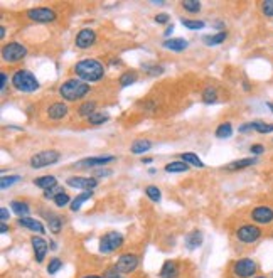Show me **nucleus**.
<instances>
[{
	"label": "nucleus",
	"mask_w": 273,
	"mask_h": 278,
	"mask_svg": "<svg viewBox=\"0 0 273 278\" xmlns=\"http://www.w3.org/2000/svg\"><path fill=\"white\" fill-rule=\"evenodd\" d=\"M112 160H115L113 155H106V157H89V159H84L78 162V167H98V165H106Z\"/></svg>",
	"instance_id": "nucleus-16"
},
{
	"label": "nucleus",
	"mask_w": 273,
	"mask_h": 278,
	"mask_svg": "<svg viewBox=\"0 0 273 278\" xmlns=\"http://www.w3.org/2000/svg\"><path fill=\"white\" fill-rule=\"evenodd\" d=\"M59 157H61V155H59V152H56V150L39 152L31 159V167H32V169H42V167L53 165V164H56V162L59 160Z\"/></svg>",
	"instance_id": "nucleus-8"
},
{
	"label": "nucleus",
	"mask_w": 273,
	"mask_h": 278,
	"mask_svg": "<svg viewBox=\"0 0 273 278\" xmlns=\"http://www.w3.org/2000/svg\"><path fill=\"white\" fill-rule=\"evenodd\" d=\"M19 224L24 226V228H27L29 231H34V233H39V234L44 233V226H42V222L37 219H32V217H19Z\"/></svg>",
	"instance_id": "nucleus-17"
},
{
	"label": "nucleus",
	"mask_w": 273,
	"mask_h": 278,
	"mask_svg": "<svg viewBox=\"0 0 273 278\" xmlns=\"http://www.w3.org/2000/svg\"><path fill=\"white\" fill-rule=\"evenodd\" d=\"M251 219L258 224H270L273 221V209L268 206H257L251 211Z\"/></svg>",
	"instance_id": "nucleus-11"
},
{
	"label": "nucleus",
	"mask_w": 273,
	"mask_h": 278,
	"mask_svg": "<svg viewBox=\"0 0 273 278\" xmlns=\"http://www.w3.org/2000/svg\"><path fill=\"white\" fill-rule=\"evenodd\" d=\"M262 12L265 17H273V0H265V2H262Z\"/></svg>",
	"instance_id": "nucleus-43"
},
{
	"label": "nucleus",
	"mask_w": 273,
	"mask_h": 278,
	"mask_svg": "<svg viewBox=\"0 0 273 278\" xmlns=\"http://www.w3.org/2000/svg\"><path fill=\"white\" fill-rule=\"evenodd\" d=\"M0 37H2V39L5 37V29H3V27H0Z\"/></svg>",
	"instance_id": "nucleus-52"
},
{
	"label": "nucleus",
	"mask_w": 273,
	"mask_h": 278,
	"mask_svg": "<svg viewBox=\"0 0 273 278\" xmlns=\"http://www.w3.org/2000/svg\"><path fill=\"white\" fill-rule=\"evenodd\" d=\"M150 148H152V142H150V140L140 139V140H135V142L132 143L130 150H132V153H143V152L150 150Z\"/></svg>",
	"instance_id": "nucleus-24"
},
{
	"label": "nucleus",
	"mask_w": 273,
	"mask_h": 278,
	"mask_svg": "<svg viewBox=\"0 0 273 278\" xmlns=\"http://www.w3.org/2000/svg\"><path fill=\"white\" fill-rule=\"evenodd\" d=\"M76 76H79L81 79H84V83H96L103 78L105 68L103 64L96 59H83V61L76 63L74 66Z\"/></svg>",
	"instance_id": "nucleus-1"
},
{
	"label": "nucleus",
	"mask_w": 273,
	"mask_h": 278,
	"mask_svg": "<svg viewBox=\"0 0 273 278\" xmlns=\"http://www.w3.org/2000/svg\"><path fill=\"white\" fill-rule=\"evenodd\" d=\"M20 179H22L20 175H8V177L3 175V177L0 179V187H2V189H8V187L14 186L15 182H19Z\"/></svg>",
	"instance_id": "nucleus-35"
},
{
	"label": "nucleus",
	"mask_w": 273,
	"mask_h": 278,
	"mask_svg": "<svg viewBox=\"0 0 273 278\" xmlns=\"http://www.w3.org/2000/svg\"><path fill=\"white\" fill-rule=\"evenodd\" d=\"M12 84H14L17 91H22V93H32L36 89H39V81L27 70L15 71L14 76H12Z\"/></svg>",
	"instance_id": "nucleus-3"
},
{
	"label": "nucleus",
	"mask_w": 273,
	"mask_h": 278,
	"mask_svg": "<svg viewBox=\"0 0 273 278\" xmlns=\"http://www.w3.org/2000/svg\"><path fill=\"white\" fill-rule=\"evenodd\" d=\"M142 162H145V164H150V162H152V159H148V157H147V159H143Z\"/></svg>",
	"instance_id": "nucleus-55"
},
{
	"label": "nucleus",
	"mask_w": 273,
	"mask_h": 278,
	"mask_svg": "<svg viewBox=\"0 0 273 278\" xmlns=\"http://www.w3.org/2000/svg\"><path fill=\"white\" fill-rule=\"evenodd\" d=\"M136 81V74L134 71H127V72H123V74L120 76V86H130V84H134Z\"/></svg>",
	"instance_id": "nucleus-32"
},
{
	"label": "nucleus",
	"mask_w": 273,
	"mask_h": 278,
	"mask_svg": "<svg viewBox=\"0 0 273 278\" xmlns=\"http://www.w3.org/2000/svg\"><path fill=\"white\" fill-rule=\"evenodd\" d=\"M253 278H268V277H253Z\"/></svg>",
	"instance_id": "nucleus-56"
},
{
	"label": "nucleus",
	"mask_w": 273,
	"mask_h": 278,
	"mask_svg": "<svg viewBox=\"0 0 273 278\" xmlns=\"http://www.w3.org/2000/svg\"><path fill=\"white\" fill-rule=\"evenodd\" d=\"M201 245H203V234L196 229L191 231L186 238V246L189 248V250H196V248H199Z\"/></svg>",
	"instance_id": "nucleus-19"
},
{
	"label": "nucleus",
	"mask_w": 273,
	"mask_h": 278,
	"mask_svg": "<svg viewBox=\"0 0 273 278\" xmlns=\"http://www.w3.org/2000/svg\"><path fill=\"white\" fill-rule=\"evenodd\" d=\"M258 270V265L251 258H241L233 265V273L238 278H253Z\"/></svg>",
	"instance_id": "nucleus-4"
},
{
	"label": "nucleus",
	"mask_w": 273,
	"mask_h": 278,
	"mask_svg": "<svg viewBox=\"0 0 273 278\" xmlns=\"http://www.w3.org/2000/svg\"><path fill=\"white\" fill-rule=\"evenodd\" d=\"M267 106H268V108H270V111H272V113H273V101H270V103H268Z\"/></svg>",
	"instance_id": "nucleus-54"
},
{
	"label": "nucleus",
	"mask_w": 273,
	"mask_h": 278,
	"mask_svg": "<svg viewBox=\"0 0 273 278\" xmlns=\"http://www.w3.org/2000/svg\"><path fill=\"white\" fill-rule=\"evenodd\" d=\"M8 216H10V214H8V209L7 208L0 209V217H2V222H5L8 219Z\"/></svg>",
	"instance_id": "nucleus-47"
},
{
	"label": "nucleus",
	"mask_w": 273,
	"mask_h": 278,
	"mask_svg": "<svg viewBox=\"0 0 273 278\" xmlns=\"http://www.w3.org/2000/svg\"><path fill=\"white\" fill-rule=\"evenodd\" d=\"M27 17L34 22H53L56 20V12L53 8L48 7H39V8H32V10L27 12Z\"/></svg>",
	"instance_id": "nucleus-9"
},
{
	"label": "nucleus",
	"mask_w": 273,
	"mask_h": 278,
	"mask_svg": "<svg viewBox=\"0 0 273 278\" xmlns=\"http://www.w3.org/2000/svg\"><path fill=\"white\" fill-rule=\"evenodd\" d=\"M143 68H145V70H147V72H148V74H150V76L160 74V72L164 71V70H162V68H150V66H148V64H145Z\"/></svg>",
	"instance_id": "nucleus-45"
},
{
	"label": "nucleus",
	"mask_w": 273,
	"mask_h": 278,
	"mask_svg": "<svg viewBox=\"0 0 273 278\" xmlns=\"http://www.w3.org/2000/svg\"><path fill=\"white\" fill-rule=\"evenodd\" d=\"M68 115V106L63 101H58V103H53L48 108V117L51 120H61Z\"/></svg>",
	"instance_id": "nucleus-15"
},
{
	"label": "nucleus",
	"mask_w": 273,
	"mask_h": 278,
	"mask_svg": "<svg viewBox=\"0 0 273 278\" xmlns=\"http://www.w3.org/2000/svg\"><path fill=\"white\" fill-rule=\"evenodd\" d=\"M155 22L157 24H167L169 22V15L167 14H159L155 17Z\"/></svg>",
	"instance_id": "nucleus-46"
},
{
	"label": "nucleus",
	"mask_w": 273,
	"mask_h": 278,
	"mask_svg": "<svg viewBox=\"0 0 273 278\" xmlns=\"http://www.w3.org/2000/svg\"><path fill=\"white\" fill-rule=\"evenodd\" d=\"M257 159H240V160H234L231 162V164H228L226 165V170H240V169H246V167H251V165H255L257 164Z\"/></svg>",
	"instance_id": "nucleus-20"
},
{
	"label": "nucleus",
	"mask_w": 273,
	"mask_h": 278,
	"mask_svg": "<svg viewBox=\"0 0 273 278\" xmlns=\"http://www.w3.org/2000/svg\"><path fill=\"white\" fill-rule=\"evenodd\" d=\"M10 208H12V211H14V214H17L19 217H27L29 214V206L25 203H20V201H14V203L10 204Z\"/></svg>",
	"instance_id": "nucleus-28"
},
{
	"label": "nucleus",
	"mask_w": 273,
	"mask_h": 278,
	"mask_svg": "<svg viewBox=\"0 0 273 278\" xmlns=\"http://www.w3.org/2000/svg\"><path fill=\"white\" fill-rule=\"evenodd\" d=\"M172 31H174V27H172V24H170L169 27L165 29V36H170V34H172Z\"/></svg>",
	"instance_id": "nucleus-50"
},
{
	"label": "nucleus",
	"mask_w": 273,
	"mask_h": 278,
	"mask_svg": "<svg viewBox=\"0 0 273 278\" xmlns=\"http://www.w3.org/2000/svg\"><path fill=\"white\" fill-rule=\"evenodd\" d=\"M83 278H103V277H98V275H86V277H83Z\"/></svg>",
	"instance_id": "nucleus-53"
},
{
	"label": "nucleus",
	"mask_w": 273,
	"mask_h": 278,
	"mask_svg": "<svg viewBox=\"0 0 273 278\" xmlns=\"http://www.w3.org/2000/svg\"><path fill=\"white\" fill-rule=\"evenodd\" d=\"M250 152L255 153V155H262V153L265 152V147H263L262 143H255V145H251V147H250Z\"/></svg>",
	"instance_id": "nucleus-44"
},
{
	"label": "nucleus",
	"mask_w": 273,
	"mask_h": 278,
	"mask_svg": "<svg viewBox=\"0 0 273 278\" xmlns=\"http://www.w3.org/2000/svg\"><path fill=\"white\" fill-rule=\"evenodd\" d=\"M74 42L79 49H88L89 46H93L96 42V34L95 31H91V29H83V31L78 32Z\"/></svg>",
	"instance_id": "nucleus-13"
},
{
	"label": "nucleus",
	"mask_w": 273,
	"mask_h": 278,
	"mask_svg": "<svg viewBox=\"0 0 273 278\" xmlns=\"http://www.w3.org/2000/svg\"><path fill=\"white\" fill-rule=\"evenodd\" d=\"M93 196V192L91 191H86V192H81L79 196H76L74 199L71 201V204H69V208H71V211H79V208L83 206L86 201H89V198Z\"/></svg>",
	"instance_id": "nucleus-22"
},
{
	"label": "nucleus",
	"mask_w": 273,
	"mask_h": 278,
	"mask_svg": "<svg viewBox=\"0 0 273 278\" xmlns=\"http://www.w3.org/2000/svg\"><path fill=\"white\" fill-rule=\"evenodd\" d=\"M177 273H179V268H177L176 262H165L160 270V277L162 278H176Z\"/></svg>",
	"instance_id": "nucleus-21"
},
{
	"label": "nucleus",
	"mask_w": 273,
	"mask_h": 278,
	"mask_svg": "<svg viewBox=\"0 0 273 278\" xmlns=\"http://www.w3.org/2000/svg\"><path fill=\"white\" fill-rule=\"evenodd\" d=\"M98 181L95 177H69L68 179V186L74 187V189H81V191H93L96 187Z\"/></svg>",
	"instance_id": "nucleus-12"
},
{
	"label": "nucleus",
	"mask_w": 273,
	"mask_h": 278,
	"mask_svg": "<svg viewBox=\"0 0 273 278\" xmlns=\"http://www.w3.org/2000/svg\"><path fill=\"white\" fill-rule=\"evenodd\" d=\"M106 278H120V273H118V272H117V268H115L113 272H110V273H108V277H106Z\"/></svg>",
	"instance_id": "nucleus-49"
},
{
	"label": "nucleus",
	"mask_w": 273,
	"mask_h": 278,
	"mask_svg": "<svg viewBox=\"0 0 273 278\" xmlns=\"http://www.w3.org/2000/svg\"><path fill=\"white\" fill-rule=\"evenodd\" d=\"M203 41H204V44H206V46L223 44V42L226 41V32H217V34H212V36H204Z\"/></svg>",
	"instance_id": "nucleus-27"
},
{
	"label": "nucleus",
	"mask_w": 273,
	"mask_h": 278,
	"mask_svg": "<svg viewBox=\"0 0 273 278\" xmlns=\"http://www.w3.org/2000/svg\"><path fill=\"white\" fill-rule=\"evenodd\" d=\"M203 101L204 103H216L217 101V93H216V89L214 88H206L204 89V93H203Z\"/></svg>",
	"instance_id": "nucleus-34"
},
{
	"label": "nucleus",
	"mask_w": 273,
	"mask_h": 278,
	"mask_svg": "<svg viewBox=\"0 0 273 278\" xmlns=\"http://www.w3.org/2000/svg\"><path fill=\"white\" fill-rule=\"evenodd\" d=\"M162 46H164L165 49L174 51V53H181V51H184L187 48V41L181 39V37H177V39H165Z\"/></svg>",
	"instance_id": "nucleus-18"
},
{
	"label": "nucleus",
	"mask_w": 273,
	"mask_h": 278,
	"mask_svg": "<svg viewBox=\"0 0 273 278\" xmlns=\"http://www.w3.org/2000/svg\"><path fill=\"white\" fill-rule=\"evenodd\" d=\"M61 267H63L61 260H59V258H53V260H51V263L48 265V273H49V275H54V273L59 272V268H61Z\"/></svg>",
	"instance_id": "nucleus-41"
},
{
	"label": "nucleus",
	"mask_w": 273,
	"mask_h": 278,
	"mask_svg": "<svg viewBox=\"0 0 273 278\" xmlns=\"http://www.w3.org/2000/svg\"><path fill=\"white\" fill-rule=\"evenodd\" d=\"M54 204H56L58 208H65L68 204H71V198L66 194V192H63V194H59L58 198H54Z\"/></svg>",
	"instance_id": "nucleus-40"
},
{
	"label": "nucleus",
	"mask_w": 273,
	"mask_h": 278,
	"mask_svg": "<svg viewBox=\"0 0 273 278\" xmlns=\"http://www.w3.org/2000/svg\"><path fill=\"white\" fill-rule=\"evenodd\" d=\"M63 192H65V189H63V187H59V186H54V187H51V189L44 191V198L54 199V198H58L59 194H63Z\"/></svg>",
	"instance_id": "nucleus-42"
},
{
	"label": "nucleus",
	"mask_w": 273,
	"mask_h": 278,
	"mask_svg": "<svg viewBox=\"0 0 273 278\" xmlns=\"http://www.w3.org/2000/svg\"><path fill=\"white\" fill-rule=\"evenodd\" d=\"M122 245H123L122 234L117 233V231H110V233H106L105 236H101V239H100V251L103 255L112 253V251L122 248Z\"/></svg>",
	"instance_id": "nucleus-5"
},
{
	"label": "nucleus",
	"mask_w": 273,
	"mask_h": 278,
	"mask_svg": "<svg viewBox=\"0 0 273 278\" xmlns=\"http://www.w3.org/2000/svg\"><path fill=\"white\" fill-rule=\"evenodd\" d=\"M233 135V127L231 123H221L219 127L216 128V137L217 139H229V137Z\"/></svg>",
	"instance_id": "nucleus-29"
},
{
	"label": "nucleus",
	"mask_w": 273,
	"mask_h": 278,
	"mask_svg": "<svg viewBox=\"0 0 273 278\" xmlns=\"http://www.w3.org/2000/svg\"><path fill=\"white\" fill-rule=\"evenodd\" d=\"M0 78H2V84H0V89H5V84H7V79H8V76L5 74V72H2V76H0Z\"/></svg>",
	"instance_id": "nucleus-48"
},
{
	"label": "nucleus",
	"mask_w": 273,
	"mask_h": 278,
	"mask_svg": "<svg viewBox=\"0 0 273 278\" xmlns=\"http://www.w3.org/2000/svg\"><path fill=\"white\" fill-rule=\"evenodd\" d=\"M236 238L245 245H253L255 241L262 238V229L257 224H243L236 231Z\"/></svg>",
	"instance_id": "nucleus-6"
},
{
	"label": "nucleus",
	"mask_w": 273,
	"mask_h": 278,
	"mask_svg": "<svg viewBox=\"0 0 273 278\" xmlns=\"http://www.w3.org/2000/svg\"><path fill=\"white\" fill-rule=\"evenodd\" d=\"M136 267H138V258L134 253H125L118 258L115 268H117L118 273H132Z\"/></svg>",
	"instance_id": "nucleus-10"
},
{
	"label": "nucleus",
	"mask_w": 273,
	"mask_h": 278,
	"mask_svg": "<svg viewBox=\"0 0 273 278\" xmlns=\"http://www.w3.org/2000/svg\"><path fill=\"white\" fill-rule=\"evenodd\" d=\"M181 159L184 160L186 164H191V165H194V167H204V162L199 159L196 153L186 152V153H182V155H181Z\"/></svg>",
	"instance_id": "nucleus-30"
},
{
	"label": "nucleus",
	"mask_w": 273,
	"mask_h": 278,
	"mask_svg": "<svg viewBox=\"0 0 273 278\" xmlns=\"http://www.w3.org/2000/svg\"><path fill=\"white\" fill-rule=\"evenodd\" d=\"M182 7L187 12H191V14H196V12L201 10V2H198V0H186V2H182Z\"/></svg>",
	"instance_id": "nucleus-36"
},
{
	"label": "nucleus",
	"mask_w": 273,
	"mask_h": 278,
	"mask_svg": "<svg viewBox=\"0 0 273 278\" xmlns=\"http://www.w3.org/2000/svg\"><path fill=\"white\" fill-rule=\"evenodd\" d=\"M56 177L54 175H44V177H37L36 181H34V184H36L37 187H41V189H44V191H48L51 189V187H54V186H58L56 184Z\"/></svg>",
	"instance_id": "nucleus-23"
},
{
	"label": "nucleus",
	"mask_w": 273,
	"mask_h": 278,
	"mask_svg": "<svg viewBox=\"0 0 273 278\" xmlns=\"http://www.w3.org/2000/svg\"><path fill=\"white\" fill-rule=\"evenodd\" d=\"M181 22H182L184 27L191 29V31H199V29L206 27V24H204L203 20H191V19H184V17H182Z\"/></svg>",
	"instance_id": "nucleus-31"
},
{
	"label": "nucleus",
	"mask_w": 273,
	"mask_h": 278,
	"mask_svg": "<svg viewBox=\"0 0 273 278\" xmlns=\"http://www.w3.org/2000/svg\"><path fill=\"white\" fill-rule=\"evenodd\" d=\"M145 194H147L148 198H150V201H153V203H159L160 198H162L159 187H155V186H148L147 189H145Z\"/></svg>",
	"instance_id": "nucleus-37"
},
{
	"label": "nucleus",
	"mask_w": 273,
	"mask_h": 278,
	"mask_svg": "<svg viewBox=\"0 0 273 278\" xmlns=\"http://www.w3.org/2000/svg\"><path fill=\"white\" fill-rule=\"evenodd\" d=\"M7 229H8V226L5 224V222H2V226H0V231H2V233H7Z\"/></svg>",
	"instance_id": "nucleus-51"
},
{
	"label": "nucleus",
	"mask_w": 273,
	"mask_h": 278,
	"mask_svg": "<svg viewBox=\"0 0 273 278\" xmlns=\"http://www.w3.org/2000/svg\"><path fill=\"white\" fill-rule=\"evenodd\" d=\"M251 130L257 132V134H272L273 132V125L272 123H265L262 120H257V122H251Z\"/></svg>",
	"instance_id": "nucleus-25"
},
{
	"label": "nucleus",
	"mask_w": 273,
	"mask_h": 278,
	"mask_svg": "<svg viewBox=\"0 0 273 278\" xmlns=\"http://www.w3.org/2000/svg\"><path fill=\"white\" fill-rule=\"evenodd\" d=\"M95 108H96V103L95 101H89V103H83L79 106V115L81 117H91L93 113H95Z\"/></svg>",
	"instance_id": "nucleus-33"
},
{
	"label": "nucleus",
	"mask_w": 273,
	"mask_h": 278,
	"mask_svg": "<svg viewBox=\"0 0 273 278\" xmlns=\"http://www.w3.org/2000/svg\"><path fill=\"white\" fill-rule=\"evenodd\" d=\"M187 169H189V165H187L184 160H176V162H170V164L165 165V172H170V174L186 172Z\"/></svg>",
	"instance_id": "nucleus-26"
},
{
	"label": "nucleus",
	"mask_w": 273,
	"mask_h": 278,
	"mask_svg": "<svg viewBox=\"0 0 273 278\" xmlns=\"http://www.w3.org/2000/svg\"><path fill=\"white\" fill-rule=\"evenodd\" d=\"M25 54H27V49H25L22 44H19V42H8L2 49V58H3V61H7V63L20 61V59L25 58Z\"/></svg>",
	"instance_id": "nucleus-7"
},
{
	"label": "nucleus",
	"mask_w": 273,
	"mask_h": 278,
	"mask_svg": "<svg viewBox=\"0 0 273 278\" xmlns=\"http://www.w3.org/2000/svg\"><path fill=\"white\" fill-rule=\"evenodd\" d=\"M32 248H34V258H36L37 263H42L48 255V241L41 236H34L32 239Z\"/></svg>",
	"instance_id": "nucleus-14"
},
{
	"label": "nucleus",
	"mask_w": 273,
	"mask_h": 278,
	"mask_svg": "<svg viewBox=\"0 0 273 278\" xmlns=\"http://www.w3.org/2000/svg\"><path fill=\"white\" fill-rule=\"evenodd\" d=\"M48 224H49V229L53 231L54 234H58L59 231H61V219L56 216H49L48 217Z\"/></svg>",
	"instance_id": "nucleus-39"
},
{
	"label": "nucleus",
	"mask_w": 273,
	"mask_h": 278,
	"mask_svg": "<svg viewBox=\"0 0 273 278\" xmlns=\"http://www.w3.org/2000/svg\"><path fill=\"white\" fill-rule=\"evenodd\" d=\"M88 93H89V84L81 79H68L59 88V95L68 101H78L81 98L86 96Z\"/></svg>",
	"instance_id": "nucleus-2"
},
{
	"label": "nucleus",
	"mask_w": 273,
	"mask_h": 278,
	"mask_svg": "<svg viewBox=\"0 0 273 278\" xmlns=\"http://www.w3.org/2000/svg\"><path fill=\"white\" fill-rule=\"evenodd\" d=\"M88 122L91 125H101V123L108 122V115L105 113H93L91 117H88Z\"/></svg>",
	"instance_id": "nucleus-38"
}]
</instances>
